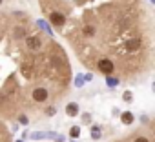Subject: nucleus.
<instances>
[{
	"label": "nucleus",
	"instance_id": "1",
	"mask_svg": "<svg viewBox=\"0 0 155 142\" xmlns=\"http://www.w3.org/2000/svg\"><path fill=\"white\" fill-rule=\"evenodd\" d=\"M13 40L9 33L8 47L0 49V113L6 117H13L26 104V97L38 88L62 95L71 75L68 58L57 42L49 40L42 49L33 51L24 44L26 38L15 47Z\"/></svg>",
	"mask_w": 155,
	"mask_h": 142
},
{
	"label": "nucleus",
	"instance_id": "2",
	"mask_svg": "<svg viewBox=\"0 0 155 142\" xmlns=\"http://www.w3.org/2000/svg\"><path fill=\"white\" fill-rule=\"evenodd\" d=\"M95 67L101 71V73H104V75H111L113 71H115V64H113L111 60H108V58H102V60H99Z\"/></svg>",
	"mask_w": 155,
	"mask_h": 142
},
{
	"label": "nucleus",
	"instance_id": "3",
	"mask_svg": "<svg viewBox=\"0 0 155 142\" xmlns=\"http://www.w3.org/2000/svg\"><path fill=\"white\" fill-rule=\"evenodd\" d=\"M48 18H49V22L55 26V27H64L66 26V20H64V17L60 15V13H48Z\"/></svg>",
	"mask_w": 155,
	"mask_h": 142
},
{
	"label": "nucleus",
	"instance_id": "4",
	"mask_svg": "<svg viewBox=\"0 0 155 142\" xmlns=\"http://www.w3.org/2000/svg\"><path fill=\"white\" fill-rule=\"evenodd\" d=\"M0 142H11V137H9V133L2 122H0Z\"/></svg>",
	"mask_w": 155,
	"mask_h": 142
},
{
	"label": "nucleus",
	"instance_id": "5",
	"mask_svg": "<svg viewBox=\"0 0 155 142\" xmlns=\"http://www.w3.org/2000/svg\"><path fill=\"white\" fill-rule=\"evenodd\" d=\"M66 113H68L69 117H75L77 113H79V106H77L75 102H71V104H68V106H66Z\"/></svg>",
	"mask_w": 155,
	"mask_h": 142
},
{
	"label": "nucleus",
	"instance_id": "6",
	"mask_svg": "<svg viewBox=\"0 0 155 142\" xmlns=\"http://www.w3.org/2000/svg\"><path fill=\"white\" fill-rule=\"evenodd\" d=\"M69 135H71L73 138H77V137L81 135V127H79V126H73V127H71V131H69Z\"/></svg>",
	"mask_w": 155,
	"mask_h": 142
},
{
	"label": "nucleus",
	"instance_id": "7",
	"mask_svg": "<svg viewBox=\"0 0 155 142\" xmlns=\"http://www.w3.org/2000/svg\"><path fill=\"white\" fill-rule=\"evenodd\" d=\"M122 122H124V124H131V122H133V115H131V113H124V115H122Z\"/></svg>",
	"mask_w": 155,
	"mask_h": 142
},
{
	"label": "nucleus",
	"instance_id": "8",
	"mask_svg": "<svg viewBox=\"0 0 155 142\" xmlns=\"http://www.w3.org/2000/svg\"><path fill=\"white\" fill-rule=\"evenodd\" d=\"M122 142H130V140H122ZM131 142H133V140H131Z\"/></svg>",
	"mask_w": 155,
	"mask_h": 142
},
{
	"label": "nucleus",
	"instance_id": "9",
	"mask_svg": "<svg viewBox=\"0 0 155 142\" xmlns=\"http://www.w3.org/2000/svg\"><path fill=\"white\" fill-rule=\"evenodd\" d=\"M0 4H2V0H0Z\"/></svg>",
	"mask_w": 155,
	"mask_h": 142
}]
</instances>
